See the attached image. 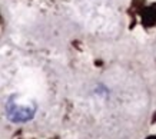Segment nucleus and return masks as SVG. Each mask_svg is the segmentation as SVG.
Returning a JSON list of instances; mask_svg holds the SVG:
<instances>
[{
	"label": "nucleus",
	"instance_id": "1",
	"mask_svg": "<svg viewBox=\"0 0 156 139\" xmlns=\"http://www.w3.org/2000/svg\"><path fill=\"white\" fill-rule=\"evenodd\" d=\"M6 112H7V118L12 122H27L34 116L36 105H33V103H29V105L19 103V102H16V96H13L7 102Z\"/></svg>",
	"mask_w": 156,
	"mask_h": 139
},
{
	"label": "nucleus",
	"instance_id": "2",
	"mask_svg": "<svg viewBox=\"0 0 156 139\" xmlns=\"http://www.w3.org/2000/svg\"><path fill=\"white\" fill-rule=\"evenodd\" d=\"M146 139H156V136H149V138H146Z\"/></svg>",
	"mask_w": 156,
	"mask_h": 139
}]
</instances>
